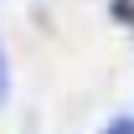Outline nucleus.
Returning a JSON list of instances; mask_svg holds the SVG:
<instances>
[{
  "label": "nucleus",
  "mask_w": 134,
  "mask_h": 134,
  "mask_svg": "<svg viewBox=\"0 0 134 134\" xmlns=\"http://www.w3.org/2000/svg\"><path fill=\"white\" fill-rule=\"evenodd\" d=\"M114 16L124 21V26H134V0H114Z\"/></svg>",
  "instance_id": "1"
},
{
  "label": "nucleus",
  "mask_w": 134,
  "mask_h": 134,
  "mask_svg": "<svg viewBox=\"0 0 134 134\" xmlns=\"http://www.w3.org/2000/svg\"><path fill=\"white\" fill-rule=\"evenodd\" d=\"M103 134H134V119H114V124H108Z\"/></svg>",
  "instance_id": "2"
},
{
  "label": "nucleus",
  "mask_w": 134,
  "mask_h": 134,
  "mask_svg": "<svg viewBox=\"0 0 134 134\" xmlns=\"http://www.w3.org/2000/svg\"><path fill=\"white\" fill-rule=\"evenodd\" d=\"M5 93H10V72H5V52H0V103H5Z\"/></svg>",
  "instance_id": "3"
}]
</instances>
